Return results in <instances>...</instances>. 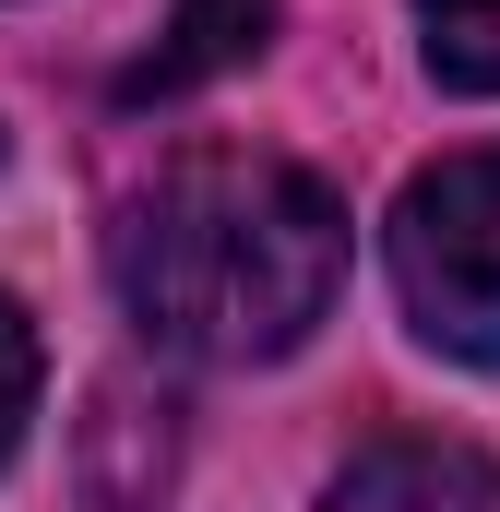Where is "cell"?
Here are the masks:
<instances>
[{"instance_id": "2", "label": "cell", "mask_w": 500, "mask_h": 512, "mask_svg": "<svg viewBox=\"0 0 500 512\" xmlns=\"http://www.w3.org/2000/svg\"><path fill=\"white\" fill-rule=\"evenodd\" d=\"M393 298L441 358L500 370V143L441 155L393 203Z\"/></svg>"}, {"instance_id": "6", "label": "cell", "mask_w": 500, "mask_h": 512, "mask_svg": "<svg viewBox=\"0 0 500 512\" xmlns=\"http://www.w3.org/2000/svg\"><path fill=\"white\" fill-rule=\"evenodd\" d=\"M24 417H36V322L0 298V453L24 441Z\"/></svg>"}, {"instance_id": "4", "label": "cell", "mask_w": 500, "mask_h": 512, "mask_svg": "<svg viewBox=\"0 0 500 512\" xmlns=\"http://www.w3.org/2000/svg\"><path fill=\"white\" fill-rule=\"evenodd\" d=\"M262 36H274V0H167V36L120 72V96H131V108L191 96V84H215V72L262 60Z\"/></svg>"}, {"instance_id": "3", "label": "cell", "mask_w": 500, "mask_h": 512, "mask_svg": "<svg viewBox=\"0 0 500 512\" xmlns=\"http://www.w3.org/2000/svg\"><path fill=\"white\" fill-rule=\"evenodd\" d=\"M310 512H500V465L441 429H381L322 477Z\"/></svg>"}, {"instance_id": "1", "label": "cell", "mask_w": 500, "mask_h": 512, "mask_svg": "<svg viewBox=\"0 0 500 512\" xmlns=\"http://www.w3.org/2000/svg\"><path fill=\"white\" fill-rule=\"evenodd\" d=\"M108 286L143 322V346L215 358V370H262V358L310 346L322 310L346 298V203L298 155L203 143V155L155 167L120 203Z\"/></svg>"}, {"instance_id": "5", "label": "cell", "mask_w": 500, "mask_h": 512, "mask_svg": "<svg viewBox=\"0 0 500 512\" xmlns=\"http://www.w3.org/2000/svg\"><path fill=\"white\" fill-rule=\"evenodd\" d=\"M417 48L453 96H500V0H417Z\"/></svg>"}]
</instances>
